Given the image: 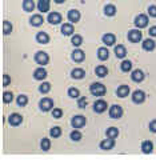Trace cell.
<instances>
[{
  "label": "cell",
  "mask_w": 156,
  "mask_h": 160,
  "mask_svg": "<svg viewBox=\"0 0 156 160\" xmlns=\"http://www.w3.org/2000/svg\"><path fill=\"white\" fill-rule=\"evenodd\" d=\"M89 92H91L93 96H103V95L107 92V89H105V86L102 83H92L91 86H89Z\"/></svg>",
  "instance_id": "1"
},
{
  "label": "cell",
  "mask_w": 156,
  "mask_h": 160,
  "mask_svg": "<svg viewBox=\"0 0 156 160\" xmlns=\"http://www.w3.org/2000/svg\"><path fill=\"white\" fill-rule=\"evenodd\" d=\"M35 62H36L39 66L44 67V66H46V64H48V62H49L48 53L44 52V51H38L36 53H35Z\"/></svg>",
  "instance_id": "2"
},
{
  "label": "cell",
  "mask_w": 156,
  "mask_h": 160,
  "mask_svg": "<svg viewBox=\"0 0 156 160\" xmlns=\"http://www.w3.org/2000/svg\"><path fill=\"white\" fill-rule=\"evenodd\" d=\"M85 123H87V119H85V116H83V115H76V116H73L71 120V126L75 129L83 128L85 126Z\"/></svg>",
  "instance_id": "3"
},
{
  "label": "cell",
  "mask_w": 156,
  "mask_h": 160,
  "mask_svg": "<svg viewBox=\"0 0 156 160\" xmlns=\"http://www.w3.org/2000/svg\"><path fill=\"white\" fill-rule=\"evenodd\" d=\"M39 107L43 112H48L53 109V100L49 99V98H43L42 100L39 102Z\"/></svg>",
  "instance_id": "4"
},
{
  "label": "cell",
  "mask_w": 156,
  "mask_h": 160,
  "mask_svg": "<svg viewBox=\"0 0 156 160\" xmlns=\"http://www.w3.org/2000/svg\"><path fill=\"white\" fill-rule=\"evenodd\" d=\"M108 113H109L111 119H120L123 116V108L120 106H118V104H113V106L109 107Z\"/></svg>",
  "instance_id": "5"
},
{
  "label": "cell",
  "mask_w": 156,
  "mask_h": 160,
  "mask_svg": "<svg viewBox=\"0 0 156 160\" xmlns=\"http://www.w3.org/2000/svg\"><path fill=\"white\" fill-rule=\"evenodd\" d=\"M135 26H136V28H139V29L145 28L148 26V16L144 13L138 15V16L135 18Z\"/></svg>",
  "instance_id": "6"
},
{
  "label": "cell",
  "mask_w": 156,
  "mask_h": 160,
  "mask_svg": "<svg viewBox=\"0 0 156 160\" xmlns=\"http://www.w3.org/2000/svg\"><path fill=\"white\" fill-rule=\"evenodd\" d=\"M127 38H128V40L131 43H139L143 38V33L140 32L139 28L138 29H131V31L128 32V35H127Z\"/></svg>",
  "instance_id": "7"
},
{
  "label": "cell",
  "mask_w": 156,
  "mask_h": 160,
  "mask_svg": "<svg viewBox=\"0 0 156 160\" xmlns=\"http://www.w3.org/2000/svg\"><path fill=\"white\" fill-rule=\"evenodd\" d=\"M62 20H63V18H62V15H60L59 12H49L48 13V16H47V22L49 23V24H52V26H56V24H60L62 23Z\"/></svg>",
  "instance_id": "8"
},
{
  "label": "cell",
  "mask_w": 156,
  "mask_h": 160,
  "mask_svg": "<svg viewBox=\"0 0 156 160\" xmlns=\"http://www.w3.org/2000/svg\"><path fill=\"white\" fill-rule=\"evenodd\" d=\"M107 102L103 99H99L96 100V102L93 103V111L96 112V113H103L104 111H107Z\"/></svg>",
  "instance_id": "9"
},
{
  "label": "cell",
  "mask_w": 156,
  "mask_h": 160,
  "mask_svg": "<svg viewBox=\"0 0 156 160\" xmlns=\"http://www.w3.org/2000/svg\"><path fill=\"white\" fill-rule=\"evenodd\" d=\"M144 100H145V92L142 91V89H136L132 93V102L135 104H142L144 103Z\"/></svg>",
  "instance_id": "10"
},
{
  "label": "cell",
  "mask_w": 156,
  "mask_h": 160,
  "mask_svg": "<svg viewBox=\"0 0 156 160\" xmlns=\"http://www.w3.org/2000/svg\"><path fill=\"white\" fill-rule=\"evenodd\" d=\"M115 147V139H104L100 142V149H103V151H109V149H112Z\"/></svg>",
  "instance_id": "11"
},
{
  "label": "cell",
  "mask_w": 156,
  "mask_h": 160,
  "mask_svg": "<svg viewBox=\"0 0 156 160\" xmlns=\"http://www.w3.org/2000/svg\"><path fill=\"white\" fill-rule=\"evenodd\" d=\"M80 12L78 11V9H69L68 13H67V19H68V22H71L72 24L73 23H78L79 20H80Z\"/></svg>",
  "instance_id": "12"
},
{
  "label": "cell",
  "mask_w": 156,
  "mask_h": 160,
  "mask_svg": "<svg viewBox=\"0 0 156 160\" xmlns=\"http://www.w3.org/2000/svg\"><path fill=\"white\" fill-rule=\"evenodd\" d=\"M8 122H9L11 126L18 127V126H20V124L23 123V116L20 113H12L11 116L8 118Z\"/></svg>",
  "instance_id": "13"
},
{
  "label": "cell",
  "mask_w": 156,
  "mask_h": 160,
  "mask_svg": "<svg viewBox=\"0 0 156 160\" xmlns=\"http://www.w3.org/2000/svg\"><path fill=\"white\" fill-rule=\"evenodd\" d=\"M71 58H72L73 62L82 63L83 60L85 59V53H84V51H82V49L76 48V49H73V52H72V55H71Z\"/></svg>",
  "instance_id": "14"
},
{
  "label": "cell",
  "mask_w": 156,
  "mask_h": 160,
  "mask_svg": "<svg viewBox=\"0 0 156 160\" xmlns=\"http://www.w3.org/2000/svg\"><path fill=\"white\" fill-rule=\"evenodd\" d=\"M144 78H145V75L142 69H135L132 72V75H131V79H132L135 83H142L144 80Z\"/></svg>",
  "instance_id": "15"
},
{
  "label": "cell",
  "mask_w": 156,
  "mask_h": 160,
  "mask_svg": "<svg viewBox=\"0 0 156 160\" xmlns=\"http://www.w3.org/2000/svg\"><path fill=\"white\" fill-rule=\"evenodd\" d=\"M48 76V73L46 71V68H43V67H39L35 69V72H33V78L36 79V80H44Z\"/></svg>",
  "instance_id": "16"
},
{
  "label": "cell",
  "mask_w": 156,
  "mask_h": 160,
  "mask_svg": "<svg viewBox=\"0 0 156 160\" xmlns=\"http://www.w3.org/2000/svg\"><path fill=\"white\" fill-rule=\"evenodd\" d=\"M36 42L39 44H48L49 43V35L47 32L40 31L36 33Z\"/></svg>",
  "instance_id": "17"
},
{
  "label": "cell",
  "mask_w": 156,
  "mask_h": 160,
  "mask_svg": "<svg viewBox=\"0 0 156 160\" xmlns=\"http://www.w3.org/2000/svg\"><path fill=\"white\" fill-rule=\"evenodd\" d=\"M43 22H44V19H43V16L40 13L32 15V18L29 19V23H31L32 27H40L43 24Z\"/></svg>",
  "instance_id": "18"
},
{
  "label": "cell",
  "mask_w": 156,
  "mask_h": 160,
  "mask_svg": "<svg viewBox=\"0 0 156 160\" xmlns=\"http://www.w3.org/2000/svg\"><path fill=\"white\" fill-rule=\"evenodd\" d=\"M49 3H51V0H38V9L43 13L48 12L49 11Z\"/></svg>",
  "instance_id": "19"
},
{
  "label": "cell",
  "mask_w": 156,
  "mask_h": 160,
  "mask_svg": "<svg viewBox=\"0 0 156 160\" xmlns=\"http://www.w3.org/2000/svg\"><path fill=\"white\" fill-rule=\"evenodd\" d=\"M102 40L105 46H113V44L116 43V36H115L113 33H105V35H103Z\"/></svg>",
  "instance_id": "20"
},
{
  "label": "cell",
  "mask_w": 156,
  "mask_h": 160,
  "mask_svg": "<svg viewBox=\"0 0 156 160\" xmlns=\"http://www.w3.org/2000/svg\"><path fill=\"white\" fill-rule=\"evenodd\" d=\"M115 55H116L118 59H124L125 55H127V49L123 44H118L116 47H115Z\"/></svg>",
  "instance_id": "21"
},
{
  "label": "cell",
  "mask_w": 156,
  "mask_h": 160,
  "mask_svg": "<svg viewBox=\"0 0 156 160\" xmlns=\"http://www.w3.org/2000/svg\"><path fill=\"white\" fill-rule=\"evenodd\" d=\"M75 32V28L72 26V23H64L62 26V33L64 36H69V35H72Z\"/></svg>",
  "instance_id": "22"
},
{
  "label": "cell",
  "mask_w": 156,
  "mask_h": 160,
  "mask_svg": "<svg viewBox=\"0 0 156 160\" xmlns=\"http://www.w3.org/2000/svg\"><path fill=\"white\" fill-rule=\"evenodd\" d=\"M98 58H99V60H102V62H105V60H108V58H109V51L105 47H100L98 49Z\"/></svg>",
  "instance_id": "23"
},
{
  "label": "cell",
  "mask_w": 156,
  "mask_h": 160,
  "mask_svg": "<svg viewBox=\"0 0 156 160\" xmlns=\"http://www.w3.org/2000/svg\"><path fill=\"white\" fill-rule=\"evenodd\" d=\"M116 95H118L119 98H127L128 95H129V86H125V84L120 86L116 89Z\"/></svg>",
  "instance_id": "24"
},
{
  "label": "cell",
  "mask_w": 156,
  "mask_h": 160,
  "mask_svg": "<svg viewBox=\"0 0 156 160\" xmlns=\"http://www.w3.org/2000/svg\"><path fill=\"white\" fill-rule=\"evenodd\" d=\"M142 151L143 153H151L153 151V144L151 140H145V142L142 143Z\"/></svg>",
  "instance_id": "25"
},
{
  "label": "cell",
  "mask_w": 156,
  "mask_h": 160,
  "mask_svg": "<svg viewBox=\"0 0 156 160\" xmlns=\"http://www.w3.org/2000/svg\"><path fill=\"white\" fill-rule=\"evenodd\" d=\"M155 47H156V43L152 39H145L143 42V49L144 51H153Z\"/></svg>",
  "instance_id": "26"
},
{
  "label": "cell",
  "mask_w": 156,
  "mask_h": 160,
  "mask_svg": "<svg viewBox=\"0 0 156 160\" xmlns=\"http://www.w3.org/2000/svg\"><path fill=\"white\" fill-rule=\"evenodd\" d=\"M104 13H105V16H109V18H112L116 15V7L113 6V4H107V6L104 7Z\"/></svg>",
  "instance_id": "27"
},
{
  "label": "cell",
  "mask_w": 156,
  "mask_h": 160,
  "mask_svg": "<svg viewBox=\"0 0 156 160\" xmlns=\"http://www.w3.org/2000/svg\"><path fill=\"white\" fill-rule=\"evenodd\" d=\"M71 76H72L73 79L80 80V79H83V78L85 76V72H84V69H83V68H75V69H72Z\"/></svg>",
  "instance_id": "28"
},
{
  "label": "cell",
  "mask_w": 156,
  "mask_h": 160,
  "mask_svg": "<svg viewBox=\"0 0 156 160\" xmlns=\"http://www.w3.org/2000/svg\"><path fill=\"white\" fill-rule=\"evenodd\" d=\"M95 73H96L99 78H105V76H107V73H108V69H107V67H105V66L100 64V66H98L96 69H95Z\"/></svg>",
  "instance_id": "29"
},
{
  "label": "cell",
  "mask_w": 156,
  "mask_h": 160,
  "mask_svg": "<svg viewBox=\"0 0 156 160\" xmlns=\"http://www.w3.org/2000/svg\"><path fill=\"white\" fill-rule=\"evenodd\" d=\"M23 9L26 12H32L33 9H35L33 0H24V2H23Z\"/></svg>",
  "instance_id": "30"
},
{
  "label": "cell",
  "mask_w": 156,
  "mask_h": 160,
  "mask_svg": "<svg viewBox=\"0 0 156 160\" xmlns=\"http://www.w3.org/2000/svg\"><path fill=\"white\" fill-rule=\"evenodd\" d=\"M105 135H107V138H111V139H116L119 136V129L116 127H109L107 129V132H105Z\"/></svg>",
  "instance_id": "31"
},
{
  "label": "cell",
  "mask_w": 156,
  "mask_h": 160,
  "mask_svg": "<svg viewBox=\"0 0 156 160\" xmlns=\"http://www.w3.org/2000/svg\"><path fill=\"white\" fill-rule=\"evenodd\" d=\"M16 103H18L19 107H26L28 104V98L26 95H19L18 99H16Z\"/></svg>",
  "instance_id": "32"
},
{
  "label": "cell",
  "mask_w": 156,
  "mask_h": 160,
  "mask_svg": "<svg viewBox=\"0 0 156 160\" xmlns=\"http://www.w3.org/2000/svg\"><path fill=\"white\" fill-rule=\"evenodd\" d=\"M120 68H122L123 72H129L132 69V63L129 60H123L122 64H120Z\"/></svg>",
  "instance_id": "33"
},
{
  "label": "cell",
  "mask_w": 156,
  "mask_h": 160,
  "mask_svg": "<svg viewBox=\"0 0 156 160\" xmlns=\"http://www.w3.org/2000/svg\"><path fill=\"white\" fill-rule=\"evenodd\" d=\"M71 43L73 44V47H80L83 44V38L80 35H73L71 39Z\"/></svg>",
  "instance_id": "34"
},
{
  "label": "cell",
  "mask_w": 156,
  "mask_h": 160,
  "mask_svg": "<svg viewBox=\"0 0 156 160\" xmlns=\"http://www.w3.org/2000/svg\"><path fill=\"white\" fill-rule=\"evenodd\" d=\"M12 32V24L8 22V20H4L3 23V33L4 35H9Z\"/></svg>",
  "instance_id": "35"
},
{
  "label": "cell",
  "mask_w": 156,
  "mask_h": 160,
  "mask_svg": "<svg viewBox=\"0 0 156 160\" xmlns=\"http://www.w3.org/2000/svg\"><path fill=\"white\" fill-rule=\"evenodd\" d=\"M68 96L72 98V99H79L80 98V91H79L78 88L71 87V88L68 89Z\"/></svg>",
  "instance_id": "36"
},
{
  "label": "cell",
  "mask_w": 156,
  "mask_h": 160,
  "mask_svg": "<svg viewBox=\"0 0 156 160\" xmlns=\"http://www.w3.org/2000/svg\"><path fill=\"white\" fill-rule=\"evenodd\" d=\"M69 138H71V140H73V142H80L83 136H82V133H80L79 129H73L71 132V135H69Z\"/></svg>",
  "instance_id": "37"
},
{
  "label": "cell",
  "mask_w": 156,
  "mask_h": 160,
  "mask_svg": "<svg viewBox=\"0 0 156 160\" xmlns=\"http://www.w3.org/2000/svg\"><path fill=\"white\" fill-rule=\"evenodd\" d=\"M39 91L42 92V93H48L49 91H51V84L47 83V82L42 83V84L39 86Z\"/></svg>",
  "instance_id": "38"
},
{
  "label": "cell",
  "mask_w": 156,
  "mask_h": 160,
  "mask_svg": "<svg viewBox=\"0 0 156 160\" xmlns=\"http://www.w3.org/2000/svg\"><path fill=\"white\" fill-rule=\"evenodd\" d=\"M40 147H42L43 151H49V148H51V140L47 139V138H44L42 140V143H40Z\"/></svg>",
  "instance_id": "39"
},
{
  "label": "cell",
  "mask_w": 156,
  "mask_h": 160,
  "mask_svg": "<svg viewBox=\"0 0 156 160\" xmlns=\"http://www.w3.org/2000/svg\"><path fill=\"white\" fill-rule=\"evenodd\" d=\"M12 100H13V93H12V92H8V91H6V92L3 93V102L6 103V104L12 103Z\"/></svg>",
  "instance_id": "40"
},
{
  "label": "cell",
  "mask_w": 156,
  "mask_h": 160,
  "mask_svg": "<svg viewBox=\"0 0 156 160\" xmlns=\"http://www.w3.org/2000/svg\"><path fill=\"white\" fill-rule=\"evenodd\" d=\"M49 135H51V138H53V139L59 138L60 135H62V128H60V127H53V128H51V131H49Z\"/></svg>",
  "instance_id": "41"
},
{
  "label": "cell",
  "mask_w": 156,
  "mask_h": 160,
  "mask_svg": "<svg viewBox=\"0 0 156 160\" xmlns=\"http://www.w3.org/2000/svg\"><path fill=\"white\" fill-rule=\"evenodd\" d=\"M52 116L55 118V119H60L63 116V111L60 108H53L52 109Z\"/></svg>",
  "instance_id": "42"
},
{
  "label": "cell",
  "mask_w": 156,
  "mask_h": 160,
  "mask_svg": "<svg viewBox=\"0 0 156 160\" xmlns=\"http://www.w3.org/2000/svg\"><path fill=\"white\" fill-rule=\"evenodd\" d=\"M87 104H88L87 99H85V98H79V100H78V107L79 108H85Z\"/></svg>",
  "instance_id": "43"
},
{
  "label": "cell",
  "mask_w": 156,
  "mask_h": 160,
  "mask_svg": "<svg viewBox=\"0 0 156 160\" xmlns=\"http://www.w3.org/2000/svg\"><path fill=\"white\" fill-rule=\"evenodd\" d=\"M148 13L151 18H156V6H149L148 7Z\"/></svg>",
  "instance_id": "44"
},
{
  "label": "cell",
  "mask_w": 156,
  "mask_h": 160,
  "mask_svg": "<svg viewBox=\"0 0 156 160\" xmlns=\"http://www.w3.org/2000/svg\"><path fill=\"white\" fill-rule=\"evenodd\" d=\"M3 78H4V80H3V86H4V87H7V86H8V84H9V83H11V78H9V76H8V75H4V76H3Z\"/></svg>",
  "instance_id": "45"
},
{
  "label": "cell",
  "mask_w": 156,
  "mask_h": 160,
  "mask_svg": "<svg viewBox=\"0 0 156 160\" xmlns=\"http://www.w3.org/2000/svg\"><path fill=\"white\" fill-rule=\"evenodd\" d=\"M149 129H151V132L156 133V120H152V122L149 123Z\"/></svg>",
  "instance_id": "46"
},
{
  "label": "cell",
  "mask_w": 156,
  "mask_h": 160,
  "mask_svg": "<svg viewBox=\"0 0 156 160\" xmlns=\"http://www.w3.org/2000/svg\"><path fill=\"white\" fill-rule=\"evenodd\" d=\"M149 35H151V36H153V38H156V26L149 28Z\"/></svg>",
  "instance_id": "47"
},
{
  "label": "cell",
  "mask_w": 156,
  "mask_h": 160,
  "mask_svg": "<svg viewBox=\"0 0 156 160\" xmlns=\"http://www.w3.org/2000/svg\"><path fill=\"white\" fill-rule=\"evenodd\" d=\"M53 2L56 3V4H62V3H64V2H65V0H53Z\"/></svg>",
  "instance_id": "48"
}]
</instances>
